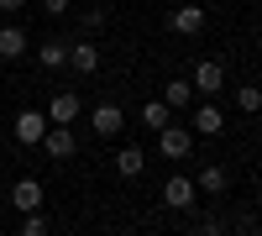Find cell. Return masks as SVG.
Listing matches in <instances>:
<instances>
[{"mask_svg": "<svg viewBox=\"0 0 262 236\" xmlns=\"http://www.w3.org/2000/svg\"><path fill=\"white\" fill-rule=\"evenodd\" d=\"M189 147H194V132H189V126H163V132H158V153L163 158H189Z\"/></svg>", "mask_w": 262, "mask_h": 236, "instance_id": "cell-1", "label": "cell"}, {"mask_svg": "<svg viewBox=\"0 0 262 236\" xmlns=\"http://www.w3.org/2000/svg\"><path fill=\"white\" fill-rule=\"evenodd\" d=\"M189 84H194V90H200V95L210 100V95H221V84H226V69H221L215 58H200V63H194V79H189Z\"/></svg>", "mask_w": 262, "mask_h": 236, "instance_id": "cell-2", "label": "cell"}, {"mask_svg": "<svg viewBox=\"0 0 262 236\" xmlns=\"http://www.w3.org/2000/svg\"><path fill=\"white\" fill-rule=\"evenodd\" d=\"M90 126H95L100 137H116L121 126H126V111H121L116 100H105V105H95V111H90Z\"/></svg>", "mask_w": 262, "mask_h": 236, "instance_id": "cell-3", "label": "cell"}, {"mask_svg": "<svg viewBox=\"0 0 262 236\" xmlns=\"http://www.w3.org/2000/svg\"><path fill=\"white\" fill-rule=\"evenodd\" d=\"M11 132H16V142H21V147H37V142H42V132H48V116H42V111H21Z\"/></svg>", "mask_w": 262, "mask_h": 236, "instance_id": "cell-4", "label": "cell"}, {"mask_svg": "<svg viewBox=\"0 0 262 236\" xmlns=\"http://www.w3.org/2000/svg\"><path fill=\"white\" fill-rule=\"evenodd\" d=\"M194 195H200V189H194V179H184V174H173V179L163 184V205H168V210H189Z\"/></svg>", "mask_w": 262, "mask_h": 236, "instance_id": "cell-5", "label": "cell"}, {"mask_svg": "<svg viewBox=\"0 0 262 236\" xmlns=\"http://www.w3.org/2000/svg\"><path fill=\"white\" fill-rule=\"evenodd\" d=\"M74 116H84V100H79V95H69V90H63V95H53L48 121H53V126H74Z\"/></svg>", "mask_w": 262, "mask_h": 236, "instance_id": "cell-6", "label": "cell"}, {"mask_svg": "<svg viewBox=\"0 0 262 236\" xmlns=\"http://www.w3.org/2000/svg\"><path fill=\"white\" fill-rule=\"evenodd\" d=\"M69 69L74 74H95L100 69V48L95 42H69Z\"/></svg>", "mask_w": 262, "mask_h": 236, "instance_id": "cell-7", "label": "cell"}, {"mask_svg": "<svg viewBox=\"0 0 262 236\" xmlns=\"http://www.w3.org/2000/svg\"><path fill=\"white\" fill-rule=\"evenodd\" d=\"M221 126H226V111H221V105H200V111H194V132H200V137H221Z\"/></svg>", "mask_w": 262, "mask_h": 236, "instance_id": "cell-8", "label": "cell"}, {"mask_svg": "<svg viewBox=\"0 0 262 236\" xmlns=\"http://www.w3.org/2000/svg\"><path fill=\"white\" fill-rule=\"evenodd\" d=\"M27 53V27H16V21H6V27H0V58H21Z\"/></svg>", "mask_w": 262, "mask_h": 236, "instance_id": "cell-9", "label": "cell"}, {"mask_svg": "<svg viewBox=\"0 0 262 236\" xmlns=\"http://www.w3.org/2000/svg\"><path fill=\"white\" fill-rule=\"evenodd\" d=\"M11 205H16V210H42V184H37V179H16Z\"/></svg>", "mask_w": 262, "mask_h": 236, "instance_id": "cell-10", "label": "cell"}, {"mask_svg": "<svg viewBox=\"0 0 262 236\" xmlns=\"http://www.w3.org/2000/svg\"><path fill=\"white\" fill-rule=\"evenodd\" d=\"M37 63H42V69H69V42H63V37H48V42L37 48Z\"/></svg>", "mask_w": 262, "mask_h": 236, "instance_id": "cell-11", "label": "cell"}, {"mask_svg": "<svg viewBox=\"0 0 262 236\" xmlns=\"http://www.w3.org/2000/svg\"><path fill=\"white\" fill-rule=\"evenodd\" d=\"M226 184H231V174H226L221 163L200 168V179H194V189H200V195H226Z\"/></svg>", "mask_w": 262, "mask_h": 236, "instance_id": "cell-12", "label": "cell"}, {"mask_svg": "<svg viewBox=\"0 0 262 236\" xmlns=\"http://www.w3.org/2000/svg\"><path fill=\"white\" fill-rule=\"evenodd\" d=\"M173 32H184V37H189V32H205V11H200V6H189V0H184V6L173 11Z\"/></svg>", "mask_w": 262, "mask_h": 236, "instance_id": "cell-13", "label": "cell"}, {"mask_svg": "<svg viewBox=\"0 0 262 236\" xmlns=\"http://www.w3.org/2000/svg\"><path fill=\"white\" fill-rule=\"evenodd\" d=\"M168 121H173V105L168 100H147L142 105V126H147V132H163Z\"/></svg>", "mask_w": 262, "mask_h": 236, "instance_id": "cell-14", "label": "cell"}, {"mask_svg": "<svg viewBox=\"0 0 262 236\" xmlns=\"http://www.w3.org/2000/svg\"><path fill=\"white\" fill-rule=\"evenodd\" d=\"M142 168H147V153H142V147H121V153H116V174H121V179H137Z\"/></svg>", "mask_w": 262, "mask_h": 236, "instance_id": "cell-15", "label": "cell"}, {"mask_svg": "<svg viewBox=\"0 0 262 236\" xmlns=\"http://www.w3.org/2000/svg\"><path fill=\"white\" fill-rule=\"evenodd\" d=\"M163 100L173 105V111H184V105L194 100V84H189V79H173V84H168V90H163Z\"/></svg>", "mask_w": 262, "mask_h": 236, "instance_id": "cell-16", "label": "cell"}, {"mask_svg": "<svg viewBox=\"0 0 262 236\" xmlns=\"http://www.w3.org/2000/svg\"><path fill=\"white\" fill-rule=\"evenodd\" d=\"M42 231H48V221L37 210H21V236H42Z\"/></svg>", "mask_w": 262, "mask_h": 236, "instance_id": "cell-17", "label": "cell"}, {"mask_svg": "<svg viewBox=\"0 0 262 236\" xmlns=\"http://www.w3.org/2000/svg\"><path fill=\"white\" fill-rule=\"evenodd\" d=\"M236 105H242V111H262V90L242 84V90H236Z\"/></svg>", "mask_w": 262, "mask_h": 236, "instance_id": "cell-18", "label": "cell"}, {"mask_svg": "<svg viewBox=\"0 0 262 236\" xmlns=\"http://www.w3.org/2000/svg\"><path fill=\"white\" fill-rule=\"evenodd\" d=\"M69 6H74V0H42V11H48V16H69Z\"/></svg>", "mask_w": 262, "mask_h": 236, "instance_id": "cell-19", "label": "cell"}, {"mask_svg": "<svg viewBox=\"0 0 262 236\" xmlns=\"http://www.w3.org/2000/svg\"><path fill=\"white\" fill-rule=\"evenodd\" d=\"M21 6H27V0H0V11H21Z\"/></svg>", "mask_w": 262, "mask_h": 236, "instance_id": "cell-20", "label": "cell"}, {"mask_svg": "<svg viewBox=\"0 0 262 236\" xmlns=\"http://www.w3.org/2000/svg\"><path fill=\"white\" fill-rule=\"evenodd\" d=\"M257 53H262V37H257Z\"/></svg>", "mask_w": 262, "mask_h": 236, "instance_id": "cell-21", "label": "cell"}, {"mask_svg": "<svg viewBox=\"0 0 262 236\" xmlns=\"http://www.w3.org/2000/svg\"><path fill=\"white\" fill-rule=\"evenodd\" d=\"M173 6H184V0H173Z\"/></svg>", "mask_w": 262, "mask_h": 236, "instance_id": "cell-22", "label": "cell"}]
</instances>
